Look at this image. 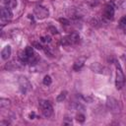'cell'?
<instances>
[{"mask_svg": "<svg viewBox=\"0 0 126 126\" xmlns=\"http://www.w3.org/2000/svg\"><path fill=\"white\" fill-rule=\"evenodd\" d=\"M125 26H126V16L122 17V18L120 19V21H119V27H120V28H123V27H125Z\"/></svg>", "mask_w": 126, "mask_h": 126, "instance_id": "17", "label": "cell"}, {"mask_svg": "<svg viewBox=\"0 0 126 126\" xmlns=\"http://www.w3.org/2000/svg\"><path fill=\"white\" fill-rule=\"evenodd\" d=\"M69 36V39H70V42H71V44L72 43H77L78 41H79V34L78 33H76V32H73V33H71L70 35H68Z\"/></svg>", "mask_w": 126, "mask_h": 126, "instance_id": "11", "label": "cell"}, {"mask_svg": "<svg viewBox=\"0 0 126 126\" xmlns=\"http://www.w3.org/2000/svg\"><path fill=\"white\" fill-rule=\"evenodd\" d=\"M33 13L36 17V19L38 20H42V19H45L46 17H48L49 15V11L47 8L43 7V6H36L33 10Z\"/></svg>", "mask_w": 126, "mask_h": 126, "instance_id": "3", "label": "cell"}, {"mask_svg": "<svg viewBox=\"0 0 126 126\" xmlns=\"http://www.w3.org/2000/svg\"><path fill=\"white\" fill-rule=\"evenodd\" d=\"M77 120L80 122H84L85 121V116L83 114H78L77 115Z\"/></svg>", "mask_w": 126, "mask_h": 126, "instance_id": "21", "label": "cell"}, {"mask_svg": "<svg viewBox=\"0 0 126 126\" xmlns=\"http://www.w3.org/2000/svg\"><path fill=\"white\" fill-rule=\"evenodd\" d=\"M125 33H126V28H125Z\"/></svg>", "mask_w": 126, "mask_h": 126, "instance_id": "26", "label": "cell"}, {"mask_svg": "<svg viewBox=\"0 0 126 126\" xmlns=\"http://www.w3.org/2000/svg\"><path fill=\"white\" fill-rule=\"evenodd\" d=\"M40 40L43 41V42H44V41L50 42V41H51V37H50V36H47V35H46V36H41V37H40Z\"/></svg>", "mask_w": 126, "mask_h": 126, "instance_id": "19", "label": "cell"}, {"mask_svg": "<svg viewBox=\"0 0 126 126\" xmlns=\"http://www.w3.org/2000/svg\"><path fill=\"white\" fill-rule=\"evenodd\" d=\"M66 94H67V92H62V93H60V94L57 96L56 100H57L58 102H61V101H63V100L65 99V97H66Z\"/></svg>", "mask_w": 126, "mask_h": 126, "instance_id": "12", "label": "cell"}, {"mask_svg": "<svg viewBox=\"0 0 126 126\" xmlns=\"http://www.w3.org/2000/svg\"><path fill=\"white\" fill-rule=\"evenodd\" d=\"M12 17H13V13H12V11H11L10 8L3 7L1 9V21H2V23H4V21L11 20Z\"/></svg>", "mask_w": 126, "mask_h": 126, "instance_id": "5", "label": "cell"}, {"mask_svg": "<svg viewBox=\"0 0 126 126\" xmlns=\"http://www.w3.org/2000/svg\"><path fill=\"white\" fill-rule=\"evenodd\" d=\"M91 69L94 71V72H95V73H102L103 71V67L99 64V63H97V62H94V63H93L92 65H91Z\"/></svg>", "mask_w": 126, "mask_h": 126, "instance_id": "9", "label": "cell"}, {"mask_svg": "<svg viewBox=\"0 0 126 126\" xmlns=\"http://www.w3.org/2000/svg\"><path fill=\"white\" fill-rule=\"evenodd\" d=\"M49 31H51V32H52V33H57V30H56V29H54L53 27H50V28H49Z\"/></svg>", "mask_w": 126, "mask_h": 126, "instance_id": "23", "label": "cell"}, {"mask_svg": "<svg viewBox=\"0 0 126 126\" xmlns=\"http://www.w3.org/2000/svg\"><path fill=\"white\" fill-rule=\"evenodd\" d=\"M9 103H10V100L7 99V98H1V99H0V107L8 106Z\"/></svg>", "mask_w": 126, "mask_h": 126, "instance_id": "13", "label": "cell"}, {"mask_svg": "<svg viewBox=\"0 0 126 126\" xmlns=\"http://www.w3.org/2000/svg\"><path fill=\"white\" fill-rule=\"evenodd\" d=\"M51 78H50V76H45L44 78H43V84L45 85V86H49L50 84H51Z\"/></svg>", "mask_w": 126, "mask_h": 126, "instance_id": "15", "label": "cell"}, {"mask_svg": "<svg viewBox=\"0 0 126 126\" xmlns=\"http://www.w3.org/2000/svg\"><path fill=\"white\" fill-rule=\"evenodd\" d=\"M61 44H62V45H69V44H71L70 39H69V36L63 37V38L61 39Z\"/></svg>", "mask_w": 126, "mask_h": 126, "instance_id": "14", "label": "cell"}, {"mask_svg": "<svg viewBox=\"0 0 126 126\" xmlns=\"http://www.w3.org/2000/svg\"><path fill=\"white\" fill-rule=\"evenodd\" d=\"M39 107L42 111V114L45 117H50L53 113V107L51 103L47 100H39Z\"/></svg>", "mask_w": 126, "mask_h": 126, "instance_id": "2", "label": "cell"}, {"mask_svg": "<svg viewBox=\"0 0 126 126\" xmlns=\"http://www.w3.org/2000/svg\"><path fill=\"white\" fill-rule=\"evenodd\" d=\"M7 6H8V8H10V9H14V8H16V6H17V1H16V0H10L9 3L7 4Z\"/></svg>", "mask_w": 126, "mask_h": 126, "instance_id": "16", "label": "cell"}, {"mask_svg": "<svg viewBox=\"0 0 126 126\" xmlns=\"http://www.w3.org/2000/svg\"><path fill=\"white\" fill-rule=\"evenodd\" d=\"M115 66H116V79H115V87L117 90H120L124 83H125V76L123 74V71L121 69V66L119 63H115Z\"/></svg>", "mask_w": 126, "mask_h": 126, "instance_id": "1", "label": "cell"}, {"mask_svg": "<svg viewBox=\"0 0 126 126\" xmlns=\"http://www.w3.org/2000/svg\"><path fill=\"white\" fill-rule=\"evenodd\" d=\"M34 116H35V114H34V112H32V113L30 114V117H31V119H32V118H33Z\"/></svg>", "mask_w": 126, "mask_h": 126, "instance_id": "24", "label": "cell"}, {"mask_svg": "<svg viewBox=\"0 0 126 126\" xmlns=\"http://www.w3.org/2000/svg\"><path fill=\"white\" fill-rule=\"evenodd\" d=\"M19 86H20V89H21V92L26 94L28 91H30L31 89V83L29 82V80L26 78V77H20L19 79Z\"/></svg>", "mask_w": 126, "mask_h": 126, "instance_id": "4", "label": "cell"}, {"mask_svg": "<svg viewBox=\"0 0 126 126\" xmlns=\"http://www.w3.org/2000/svg\"><path fill=\"white\" fill-rule=\"evenodd\" d=\"M32 46H33V47H35L36 49H42V45H41V44H39L38 42H35V41H34V42H32Z\"/></svg>", "mask_w": 126, "mask_h": 126, "instance_id": "20", "label": "cell"}, {"mask_svg": "<svg viewBox=\"0 0 126 126\" xmlns=\"http://www.w3.org/2000/svg\"><path fill=\"white\" fill-rule=\"evenodd\" d=\"M59 21H60L61 23H64V25H69V21L66 20V19H60Z\"/></svg>", "mask_w": 126, "mask_h": 126, "instance_id": "22", "label": "cell"}, {"mask_svg": "<svg viewBox=\"0 0 126 126\" xmlns=\"http://www.w3.org/2000/svg\"><path fill=\"white\" fill-rule=\"evenodd\" d=\"M107 107H108L110 110L117 112V111H118V102H117L114 98L108 97V98H107Z\"/></svg>", "mask_w": 126, "mask_h": 126, "instance_id": "7", "label": "cell"}, {"mask_svg": "<svg viewBox=\"0 0 126 126\" xmlns=\"http://www.w3.org/2000/svg\"><path fill=\"white\" fill-rule=\"evenodd\" d=\"M103 16H104L106 19H108V20H111V19L113 18V16H114V8H113L112 5L108 4V5H106V6L104 7Z\"/></svg>", "mask_w": 126, "mask_h": 126, "instance_id": "6", "label": "cell"}, {"mask_svg": "<svg viewBox=\"0 0 126 126\" xmlns=\"http://www.w3.org/2000/svg\"><path fill=\"white\" fill-rule=\"evenodd\" d=\"M2 1H3V2H4V3H6V4H8V3H9V1H10V0H2Z\"/></svg>", "mask_w": 126, "mask_h": 126, "instance_id": "25", "label": "cell"}, {"mask_svg": "<svg viewBox=\"0 0 126 126\" xmlns=\"http://www.w3.org/2000/svg\"><path fill=\"white\" fill-rule=\"evenodd\" d=\"M83 67V63L82 62H76L75 64H74V70H76V71H78L79 69H81Z\"/></svg>", "mask_w": 126, "mask_h": 126, "instance_id": "18", "label": "cell"}, {"mask_svg": "<svg viewBox=\"0 0 126 126\" xmlns=\"http://www.w3.org/2000/svg\"><path fill=\"white\" fill-rule=\"evenodd\" d=\"M11 52H12L11 46L10 45H6L2 49V51H1V57H2V59L3 60H8V58L11 56Z\"/></svg>", "mask_w": 126, "mask_h": 126, "instance_id": "8", "label": "cell"}, {"mask_svg": "<svg viewBox=\"0 0 126 126\" xmlns=\"http://www.w3.org/2000/svg\"><path fill=\"white\" fill-rule=\"evenodd\" d=\"M25 51H26V53H27V55H28V57H29V61H31V60H32V59L34 58V52H33L32 47L28 46V47H26Z\"/></svg>", "mask_w": 126, "mask_h": 126, "instance_id": "10", "label": "cell"}]
</instances>
